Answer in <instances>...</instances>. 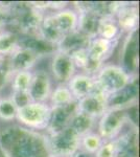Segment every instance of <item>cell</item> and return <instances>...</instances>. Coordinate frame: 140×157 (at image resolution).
<instances>
[{
    "instance_id": "6da1fadb",
    "label": "cell",
    "mask_w": 140,
    "mask_h": 157,
    "mask_svg": "<svg viewBox=\"0 0 140 157\" xmlns=\"http://www.w3.org/2000/svg\"><path fill=\"white\" fill-rule=\"evenodd\" d=\"M0 147L9 157H48L46 136L22 126H9L0 132Z\"/></svg>"
},
{
    "instance_id": "7a4b0ae2",
    "label": "cell",
    "mask_w": 140,
    "mask_h": 157,
    "mask_svg": "<svg viewBox=\"0 0 140 157\" xmlns=\"http://www.w3.org/2000/svg\"><path fill=\"white\" fill-rule=\"evenodd\" d=\"M136 78L116 64L104 65L94 75L97 89L108 98L124 89Z\"/></svg>"
},
{
    "instance_id": "3957f363",
    "label": "cell",
    "mask_w": 140,
    "mask_h": 157,
    "mask_svg": "<svg viewBox=\"0 0 140 157\" xmlns=\"http://www.w3.org/2000/svg\"><path fill=\"white\" fill-rule=\"evenodd\" d=\"M51 108L46 103L30 102L17 108L16 121L29 130H46L50 120Z\"/></svg>"
},
{
    "instance_id": "277c9868",
    "label": "cell",
    "mask_w": 140,
    "mask_h": 157,
    "mask_svg": "<svg viewBox=\"0 0 140 157\" xmlns=\"http://www.w3.org/2000/svg\"><path fill=\"white\" fill-rule=\"evenodd\" d=\"M46 141L49 156L73 157L81 148V136L69 126L58 132L48 134Z\"/></svg>"
},
{
    "instance_id": "5b68a950",
    "label": "cell",
    "mask_w": 140,
    "mask_h": 157,
    "mask_svg": "<svg viewBox=\"0 0 140 157\" xmlns=\"http://www.w3.org/2000/svg\"><path fill=\"white\" fill-rule=\"evenodd\" d=\"M127 108L109 107L99 117L97 133L105 140L115 139L128 121Z\"/></svg>"
},
{
    "instance_id": "8992f818",
    "label": "cell",
    "mask_w": 140,
    "mask_h": 157,
    "mask_svg": "<svg viewBox=\"0 0 140 157\" xmlns=\"http://www.w3.org/2000/svg\"><path fill=\"white\" fill-rule=\"evenodd\" d=\"M75 71L76 67L69 54L60 50H55L52 52L50 72L52 78L58 83H60L61 85H66L68 81L75 75Z\"/></svg>"
},
{
    "instance_id": "52a82bcc",
    "label": "cell",
    "mask_w": 140,
    "mask_h": 157,
    "mask_svg": "<svg viewBox=\"0 0 140 157\" xmlns=\"http://www.w3.org/2000/svg\"><path fill=\"white\" fill-rule=\"evenodd\" d=\"M76 107L78 111L96 120L100 117L109 108V98L96 89L85 98L76 101Z\"/></svg>"
},
{
    "instance_id": "ba28073f",
    "label": "cell",
    "mask_w": 140,
    "mask_h": 157,
    "mask_svg": "<svg viewBox=\"0 0 140 157\" xmlns=\"http://www.w3.org/2000/svg\"><path fill=\"white\" fill-rule=\"evenodd\" d=\"M51 92L52 82L49 73L45 70H39L32 73V82L27 90L32 102L46 103L47 101H49Z\"/></svg>"
},
{
    "instance_id": "9c48e42d",
    "label": "cell",
    "mask_w": 140,
    "mask_h": 157,
    "mask_svg": "<svg viewBox=\"0 0 140 157\" xmlns=\"http://www.w3.org/2000/svg\"><path fill=\"white\" fill-rule=\"evenodd\" d=\"M42 56L27 47L19 46L13 54L6 58L7 64L13 73L19 71H30Z\"/></svg>"
},
{
    "instance_id": "30bf717a",
    "label": "cell",
    "mask_w": 140,
    "mask_h": 157,
    "mask_svg": "<svg viewBox=\"0 0 140 157\" xmlns=\"http://www.w3.org/2000/svg\"><path fill=\"white\" fill-rule=\"evenodd\" d=\"M121 65L130 75H135L138 67V32L134 30L128 34L121 50Z\"/></svg>"
},
{
    "instance_id": "8fae6325",
    "label": "cell",
    "mask_w": 140,
    "mask_h": 157,
    "mask_svg": "<svg viewBox=\"0 0 140 157\" xmlns=\"http://www.w3.org/2000/svg\"><path fill=\"white\" fill-rule=\"evenodd\" d=\"M51 113H50V120L48 127L46 129L48 134H52L55 132L62 130L69 126L71 117L78 111L76 107V101L66 106L61 107H50Z\"/></svg>"
},
{
    "instance_id": "7c38bea8",
    "label": "cell",
    "mask_w": 140,
    "mask_h": 157,
    "mask_svg": "<svg viewBox=\"0 0 140 157\" xmlns=\"http://www.w3.org/2000/svg\"><path fill=\"white\" fill-rule=\"evenodd\" d=\"M66 85L75 101L85 98L97 89L94 77L85 73H75Z\"/></svg>"
},
{
    "instance_id": "4fadbf2b",
    "label": "cell",
    "mask_w": 140,
    "mask_h": 157,
    "mask_svg": "<svg viewBox=\"0 0 140 157\" xmlns=\"http://www.w3.org/2000/svg\"><path fill=\"white\" fill-rule=\"evenodd\" d=\"M119 30L126 33H131L137 30L139 23V10L136 6L131 3H126L117 11L114 16Z\"/></svg>"
},
{
    "instance_id": "5bb4252c",
    "label": "cell",
    "mask_w": 140,
    "mask_h": 157,
    "mask_svg": "<svg viewBox=\"0 0 140 157\" xmlns=\"http://www.w3.org/2000/svg\"><path fill=\"white\" fill-rule=\"evenodd\" d=\"M114 45H115L114 41H109V40H105L99 37L93 38V39L89 40L87 45L89 58L97 64L105 65L107 59L113 52V49L115 47Z\"/></svg>"
},
{
    "instance_id": "9a60e30c",
    "label": "cell",
    "mask_w": 140,
    "mask_h": 157,
    "mask_svg": "<svg viewBox=\"0 0 140 157\" xmlns=\"http://www.w3.org/2000/svg\"><path fill=\"white\" fill-rule=\"evenodd\" d=\"M75 11L78 14V22L76 29L90 40L97 37V29L100 17L87 9H76Z\"/></svg>"
},
{
    "instance_id": "2e32d148",
    "label": "cell",
    "mask_w": 140,
    "mask_h": 157,
    "mask_svg": "<svg viewBox=\"0 0 140 157\" xmlns=\"http://www.w3.org/2000/svg\"><path fill=\"white\" fill-rule=\"evenodd\" d=\"M89 40L90 39H88L82 33L75 29L69 34L63 35L62 39L55 45V50L64 52L70 55L71 52H75V50L83 48V47H87Z\"/></svg>"
},
{
    "instance_id": "e0dca14e",
    "label": "cell",
    "mask_w": 140,
    "mask_h": 157,
    "mask_svg": "<svg viewBox=\"0 0 140 157\" xmlns=\"http://www.w3.org/2000/svg\"><path fill=\"white\" fill-rule=\"evenodd\" d=\"M137 95H138V84H137L136 78L124 89L109 97V107L128 108L133 105L137 98Z\"/></svg>"
},
{
    "instance_id": "ac0fdd59",
    "label": "cell",
    "mask_w": 140,
    "mask_h": 157,
    "mask_svg": "<svg viewBox=\"0 0 140 157\" xmlns=\"http://www.w3.org/2000/svg\"><path fill=\"white\" fill-rule=\"evenodd\" d=\"M58 29L63 35L69 34L78 29V14L74 9H64L52 14Z\"/></svg>"
},
{
    "instance_id": "d6986e66",
    "label": "cell",
    "mask_w": 140,
    "mask_h": 157,
    "mask_svg": "<svg viewBox=\"0 0 140 157\" xmlns=\"http://www.w3.org/2000/svg\"><path fill=\"white\" fill-rule=\"evenodd\" d=\"M38 37L41 38L43 41L48 44L52 45L53 47L58 44L59 41L62 39L63 34L58 29L57 24L55 22L52 15H45L40 29L38 30Z\"/></svg>"
},
{
    "instance_id": "ffe728a7",
    "label": "cell",
    "mask_w": 140,
    "mask_h": 157,
    "mask_svg": "<svg viewBox=\"0 0 140 157\" xmlns=\"http://www.w3.org/2000/svg\"><path fill=\"white\" fill-rule=\"evenodd\" d=\"M94 124H95L94 118L78 110L71 117L69 127L81 137H83L84 135L91 132L94 127Z\"/></svg>"
},
{
    "instance_id": "44dd1931",
    "label": "cell",
    "mask_w": 140,
    "mask_h": 157,
    "mask_svg": "<svg viewBox=\"0 0 140 157\" xmlns=\"http://www.w3.org/2000/svg\"><path fill=\"white\" fill-rule=\"evenodd\" d=\"M20 46V37L16 32L2 30L0 33V55L9 58Z\"/></svg>"
},
{
    "instance_id": "7402d4cb",
    "label": "cell",
    "mask_w": 140,
    "mask_h": 157,
    "mask_svg": "<svg viewBox=\"0 0 140 157\" xmlns=\"http://www.w3.org/2000/svg\"><path fill=\"white\" fill-rule=\"evenodd\" d=\"M119 33L120 30L114 17H101L98 24L97 37L109 41H115Z\"/></svg>"
},
{
    "instance_id": "603a6c76",
    "label": "cell",
    "mask_w": 140,
    "mask_h": 157,
    "mask_svg": "<svg viewBox=\"0 0 140 157\" xmlns=\"http://www.w3.org/2000/svg\"><path fill=\"white\" fill-rule=\"evenodd\" d=\"M49 102L51 104L50 107H61V106L69 105V104L75 102V100L73 95L71 94L70 90L68 89L67 85L62 84L59 85L55 89H52V92L49 98Z\"/></svg>"
},
{
    "instance_id": "cb8c5ba5",
    "label": "cell",
    "mask_w": 140,
    "mask_h": 157,
    "mask_svg": "<svg viewBox=\"0 0 140 157\" xmlns=\"http://www.w3.org/2000/svg\"><path fill=\"white\" fill-rule=\"evenodd\" d=\"M32 78V71H19L14 73L12 78V91L13 92H27Z\"/></svg>"
},
{
    "instance_id": "d4e9b609",
    "label": "cell",
    "mask_w": 140,
    "mask_h": 157,
    "mask_svg": "<svg viewBox=\"0 0 140 157\" xmlns=\"http://www.w3.org/2000/svg\"><path fill=\"white\" fill-rule=\"evenodd\" d=\"M103 143L104 139L98 135V133L90 132L81 137V148L89 154H95Z\"/></svg>"
},
{
    "instance_id": "484cf974",
    "label": "cell",
    "mask_w": 140,
    "mask_h": 157,
    "mask_svg": "<svg viewBox=\"0 0 140 157\" xmlns=\"http://www.w3.org/2000/svg\"><path fill=\"white\" fill-rule=\"evenodd\" d=\"M17 107L11 98H0V120L3 121H13L16 120Z\"/></svg>"
},
{
    "instance_id": "4316f807",
    "label": "cell",
    "mask_w": 140,
    "mask_h": 157,
    "mask_svg": "<svg viewBox=\"0 0 140 157\" xmlns=\"http://www.w3.org/2000/svg\"><path fill=\"white\" fill-rule=\"evenodd\" d=\"M119 144L118 140L111 139V140H105L103 145L99 147V149L94 154L95 157H117L119 155Z\"/></svg>"
},
{
    "instance_id": "83f0119b",
    "label": "cell",
    "mask_w": 140,
    "mask_h": 157,
    "mask_svg": "<svg viewBox=\"0 0 140 157\" xmlns=\"http://www.w3.org/2000/svg\"><path fill=\"white\" fill-rule=\"evenodd\" d=\"M11 100L13 101V103L16 105L17 108L22 107V106L32 102V100H30L27 92H13Z\"/></svg>"
},
{
    "instance_id": "f1b7e54d",
    "label": "cell",
    "mask_w": 140,
    "mask_h": 157,
    "mask_svg": "<svg viewBox=\"0 0 140 157\" xmlns=\"http://www.w3.org/2000/svg\"><path fill=\"white\" fill-rule=\"evenodd\" d=\"M69 4V2H66V1H48V9L52 10V11L59 12V11H62L67 7V6Z\"/></svg>"
},
{
    "instance_id": "f546056e",
    "label": "cell",
    "mask_w": 140,
    "mask_h": 157,
    "mask_svg": "<svg viewBox=\"0 0 140 157\" xmlns=\"http://www.w3.org/2000/svg\"><path fill=\"white\" fill-rule=\"evenodd\" d=\"M9 6L0 2V20H6V21L9 20Z\"/></svg>"
},
{
    "instance_id": "4dcf8cb0",
    "label": "cell",
    "mask_w": 140,
    "mask_h": 157,
    "mask_svg": "<svg viewBox=\"0 0 140 157\" xmlns=\"http://www.w3.org/2000/svg\"><path fill=\"white\" fill-rule=\"evenodd\" d=\"M6 20H0V33L2 32V30H4V27H6Z\"/></svg>"
},
{
    "instance_id": "1f68e13d",
    "label": "cell",
    "mask_w": 140,
    "mask_h": 157,
    "mask_svg": "<svg viewBox=\"0 0 140 157\" xmlns=\"http://www.w3.org/2000/svg\"><path fill=\"white\" fill-rule=\"evenodd\" d=\"M117 157H137L134 154H129V153H119V155Z\"/></svg>"
},
{
    "instance_id": "d6a6232c",
    "label": "cell",
    "mask_w": 140,
    "mask_h": 157,
    "mask_svg": "<svg viewBox=\"0 0 140 157\" xmlns=\"http://www.w3.org/2000/svg\"><path fill=\"white\" fill-rule=\"evenodd\" d=\"M6 57H3V56L0 55V68L3 66V64L6 63Z\"/></svg>"
},
{
    "instance_id": "836d02e7",
    "label": "cell",
    "mask_w": 140,
    "mask_h": 157,
    "mask_svg": "<svg viewBox=\"0 0 140 157\" xmlns=\"http://www.w3.org/2000/svg\"><path fill=\"white\" fill-rule=\"evenodd\" d=\"M48 157H60V156H51V155H50V156H48Z\"/></svg>"
},
{
    "instance_id": "e575fe53",
    "label": "cell",
    "mask_w": 140,
    "mask_h": 157,
    "mask_svg": "<svg viewBox=\"0 0 140 157\" xmlns=\"http://www.w3.org/2000/svg\"><path fill=\"white\" fill-rule=\"evenodd\" d=\"M0 98H1V95H0Z\"/></svg>"
}]
</instances>
